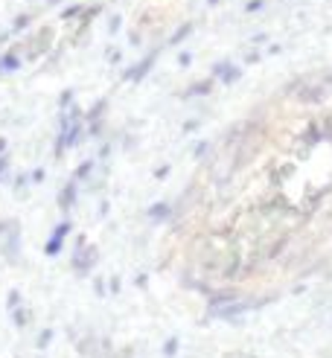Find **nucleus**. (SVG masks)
I'll return each mask as SVG.
<instances>
[{"mask_svg":"<svg viewBox=\"0 0 332 358\" xmlns=\"http://www.w3.org/2000/svg\"><path fill=\"white\" fill-rule=\"evenodd\" d=\"M15 324L24 327V324H27V312H15Z\"/></svg>","mask_w":332,"mask_h":358,"instance_id":"0eeeda50","label":"nucleus"},{"mask_svg":"<svg viewBox=\"0 0 332 358\" xmlns=\"http://www.w3.org/2000/svg\"><path fill=\"white\" fill-rule=\"evenodd\" d=\"M3 146H6V143H3V140H0V155H3Z\"/></svg>","mask_w":332,"mask_h":358,"instance_id":"9b49d317","label":"nucleus"},{"mask_svg":"<svg viewBox=\"0 0 332 358\" xmlns=\"http://www.w3.org/2000/svg\"><path fill=\"white\" fill-rule=\"evenodd\" d=\"M27 24H29V17H27V15H24V17H17V21H15V29H24Z\"/></svg>","mask_w":332,"mask_h":358,"instance_id":"1a4fd4ad","label":"nucleus"},{"mask_svg":"<svg viewBox=\"0 0 332 358\" xmlns=\"http://www.w3.org/2000/svg\"><path fill=\"white\" fill-rule=\"evenodd\" d=\"M6 166H9V157H3V155H0V178H3V172H6Z\"/></svg>","mask_w":332,"mask_h":358,"instance_id":"9d476101","label":"nucleus"},{"mask_svg":"<svg viewBox=\"0 0 332 358\" xmlns=\"http://www.w3.org/2000/svg\"><path fill=\"white\" fill-rule=\"evenodd\" d=\"M91 169H94V164H85V166H82V169L76 172V181H79V178H85V175H87V172H91Z\"/></svg>","mask_w":332,"mask_h":358,"instance_id":"6e6552de","label":"nucleus"},{"mask_svg":"<svg viewBox=\"0 0 332 358\" xmlns=\"http://www.w3.org/2000/svg\"><path fill=\"white\" fill-rule=\"evenodd\" d=\"M50 338H52V332H50V329H47V332H41V335H38V347H47V344H50Z\"/></svg>","mask_w":332,"mask_h":358,"instance_id":"423d86ee","label":"nucleus"},{"mask_svg":"<svg viewBox=\"0 0 332 358\" xmlns=\"http://www.w3.org/2000/svg\"><path fill=\"white\" fill-rule=\"evenodd\" d=\"M0 64H3V70H15L17 64H21V59H17V56H6V59L0 62Z\"/></svg>","mask_w":332,"mask_h":358,"instance_id":"39448f33","label":"nucleus"},{"mask_svg":"<svg viewBox=\"0 0 332 358\" xmlns=\"http://www.w3.org/2000/svg\"><path fill=\"white\" fill-rule=\"evenodd\" d=\"M70 234V224H59V230H56V236L50 239V245H47V254H59V248H62V239Z\"/></svg>","mask_w":332,"mask_h":358,"instance_id":"f03ea898","label":"nucleus"},{"mask_svg":"<svg viewBox=\"0 0 332 358\" xmlns=\"http://www.w3.org/2000/svg\"><path fill=\"white\" fill-rule=\"evenodd\" d=\"M149 67H152V56H149V59H146L143 64H140L137 70H131V73H129V76H131V79H140V76H143V73H146V70H149Z\"/></svg>","mask_w":332,"mask_h":358,"instance_id":"20e7f679","label":"nucleus"},{"mask_svg":"<svg viewBox=\"0 0 332 358\" xmlns=\"http://www.w3.org/2000/svg\"><path fill=\"white\" fill-rule=\"evenodd\" d=\"M94 262H96V254H94V248H91V250H87V248H79V254L73 257V268H76L79 274H85V271H87V268H91Z\"/></svg>","mask_w":332,"mask_h":358,"instance_id":"f257e3e1","label":"nucleus"},{"mask_svg":"<svg viewBox=\"0 0 332 358\" xmlns=\"http://www.w3.org/2000/svg\"><path fill=\"white\" fill-rule=\"evenodd\" d=\"M73 201H76V181H70V184L62 189V195H59V204L67 210V207H73Z\"/></svg>","mask_w":332,"mask_h":358,"instance_id":"7ed1b4c3","label":"nucleus"}]
</instances>
